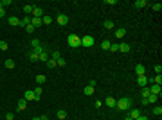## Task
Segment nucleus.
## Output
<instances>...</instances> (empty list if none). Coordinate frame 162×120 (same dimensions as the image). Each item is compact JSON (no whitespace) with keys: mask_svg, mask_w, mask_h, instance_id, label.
<instances>
[{"mask_svg":"<svg viewBox=\"0 0 162 120\" xmlns=\"http://www.w3.org/2000/svg\"><path fill=\"white\" fill-rule=\"evenodd\" d=\"M115 106H117L119 109H122V111H126V109H130V106H131V99H130V97H122V99L117 100Z\"/></svg>","mask_w":162,"mask_h":120,"instance_id":"f257e3e1","label":"nucleus"},{"mask_svg":"<svg viewBox=\"0 0 162 120\" xmlns=\"http://www.w3.org/2000/svg\"><path fill=\"white\" fill-rule=\"evenodd\" d=\"M67 41H69V45H70L72 48H79L81 47V38L78 36V34H69Z\"/></svg>","mask_w":162,"mask_h":120,"instance_id":"f03ea898","label":"nucleus"},{"mask_svg":"<svg viewBox=\"0 0 162 120\" xmlns=\"http://www.w3.org/2000/svg\"><path fill=\"white\" fill-rule=\"evenodd\" d=\"M92 45H94V38H92V36L86 34V36L81 38V47H92Z\"/></svg>","mask_w":162,"mask_h":120,"instance_id":"7ed1b4c3","label":"nucleus"},{"mask_svg":"<svg viewBox=\"0 0 162 120\" xmlns=\"http://www.w3.org/2000/svg\"><path fill=\"white\" fill-rule=\"evenodd\" d=\"M150 93H153V95H157V97H160L162 95V88L159 84H153L151 88H150Z\"/></svg>","mask_w":162,"mask_h":120,"instance_id":"20e7f679","label":"nucleus"},{"mask_svg":"<svg viewBox=\"0 0 162 120\" xmlns=\"http://www.w3.org/2000/svg\"><path fill=\"white\" fill-rule=\"evenodd\" d=\"M56 20H58V25H67L69 23V16L67 14H58Z\"/></svg>","mask_w":162,"mask_h":120,"instance_id":"39448f33","label":"nucleus"},{"mask_svg":"<svg viewBox=\"0 0 162 120\" xmlns=\"http://www.w3.org/2000/svg\"><path fill=\"white\" fill-rule=\"evenodd\" d=\"M137 84H139L141 88H144V86L148 84V77H146V75H139V77H137Z\"/></svg>","mask_w":162,"mask_h":120,"instance_id":"423d86ee","label":"nucleus"},{"mask_svg":"<svg viewBox=\"0 0 162 120\" xmlns=\"http://www.w3.org/2000/svg\"><path fill=\"white\" fill-rule=\"evenodd\" d=\"M135 74L137 75H146V66L144 65H137L135 66Z\"/></svg>","mask_w":162,"mask_h":120,"instance_id":"0eeeda50","label":"nucleus"},{"mask_svg":"<svg viewBox=\"0 0 162 120\" xmlns=\"http://www.w3.org/2000/svg\"><path fill=\"white\" fill-rule=\"evenodd\" d=\"M157 100H159V97L153 95V93H150V95L146 97V102H148V104H157Z\"/></svg>","mask_w":162,"mask_h":120,"instance_id":"6e6552de","label":"nucleus"},{"mask_svg":"<svg viewBox=\"0 0 162 120\" xmlns=\"http://www.w3.org/2000/svg\"><path fill=\"white\" fill-rule=\"evenodd\" d=\"M16 108H18V111H24V109L27 108V100H25V99H20L18 104H16Z\"/></svg>","mask_w":162,"mask_h":120,"instance_id":"1a4fd4ad","label":"nucleus"},{"mask_svg":"<svg viewBox=\"0 0 162 120\" xmlns=\"http://www.w3.org/2000/svg\"><path fill=\"white\" fill-rule=\"evenodd\" d=\"M139 115H142V113H141V109H137V108H133V109H130V115H128V117H130V118H137V117H139Z\"/></svg>","mask_w":162,"mask_h":120,"instance_id":"9d476101","label":"nucleus"},{"mask_svg":"<svg viewBox=\"0 0 162 120\" xmlns=\"http://www.w3.org/2000/svg\"><path fill=\"white\" fill-rule=\"evenodd\" d=\"M31 20H33V16H25V18H22V20H20V27H27V25L31 23Z\"/></svg>","mask_w":162,"mask_h":120,"instance_id":"9b49d317","label":"nucleus"},{"mask_svg":"<svg viewBox=\"0 0 162 120\" xmlns=\"http://www.w3.org/2000/svg\"><path fill=\"white\" fill-rule=\"evenodd\" d=\"M41 14H43L41 7H34L33 9V18H41Z\"/></svg>","mask_w":162,"mask_h":120,"instance_id":"f8f14e48","label":"nucleus"},{"mask_svg":"<svg viewBox=\"0 0 162 120\" xmlns=\"http://www.w3.org/2000/svg\"><path fill=\"white\" fill-rule=\"evenodd\" d=\"M133 5H135V7H139V9H142V7H146V5H148V2H146V0H135V2H133Z\"/></svg>","mask_w":162,"mask_h":120,"instance_id":"ddd939ff","label":"nucleus"},{"mask_svg":"<svg viewBox=\"0 0 162 120\" xmlns=\"http://www.w3.org/2000/svg\"><path fill=\"white\" fill-rule=\"evenodd\" d=\"M9 25H13V27H16V25H20V20L16 18V16H9Z\"/></svg>","mask_w":162,"mask_h":120,"instance_id":"4468645a","label":"nucleus"},{"mask_svg":"<svg viewBox=\"0 0 162 120\" xmlns=\"http://www.w3.org/2000/svg\"><path fill=\"white\" fill-rule=\"evenodd\" d=\"M24 99H25V100H36V97H34V91H31V90H29V91H25Z\"/></svg>","mask_w":162,"mask_h":120,"instance_id":"2eb2a0df","label":"nucleus"},{"mask_svg":"<svg viewBox=\"0 0 162 120\" xmlns=\"http://www.w3.org/2000/svg\"><path fill=\"white\" fill-rule=\"evenodd\" d=\"M124 36H126V29L119 27V29L115 31V38H124Z\"/></svg>","mask_w":162,"mask_h":120,"instance_id":"dca6fc26","label":"nucleus"},{"mask_svg":"<svg viewBox=\"0 0 162 120\" xmlns=\"http://www.w3.org/2000/svg\"><path fill=\"white\" fill-rule=\"evenodd\" d=\"M94 93H95L94 86H85V95H86V97H90V95H94Z\"/></svg>","mask_w":162,"mask_h":120,"instance_id":"f3484780","label":"nucleus"},{"mask_svg":"<svg viewBox=\"0 0 162 120\" xmlns=\"http://www.w3.org/2000/svg\"><path fill=\"white\" fill-rule=\"evenodd\" d=\"M38 61H41V63H47V61H49V54H47V52H41L40 56H38Z\"/></svg>","mask_w":162,"mask_h":120,"instance_id":"a211bd4d","label":"nucleus"},{"mask_svg":"<svg viewBox=\"0 0 162 120\" xmlns=\"http://www.w3.org/2000/svg\"><path fill=\"white\" fill-rule=\"evenodd\" d=\"M33 91H34V97H36V100H40V97H41V91H43V90H41V86H36V88H34Z\"/></svg>","mask_w":162,"mask_h":120,"instance_id":"6ab92c4d","label":"nucleus"},{"mask_svg":"<svg viewBox=\"0 0 162 120\" xmlns=\"http://www.w3.org/2000/svg\"><path fill=\"white\" fill-rule=\"evenodd\" d=\"M33 9H34V5H24V13H25L27 16L33 14Z\"/></svg>","mask_w":162,"mask_h":120,"instance_id":"aec40b11","label":"nucleus"},{"mask_svg":"<svg viewBox=\"0 0 162 120\" xmlns=\"http://www.w3.org/2000/svg\"><path fill=\"white\" fill-rule=\"evenodd\" d=\"M115 104H117V100H115L114 97H108V99H106V106H110V108H115Z\"/></svg>","mask_w":162,"mask_h":120,"instance_id":"412c9836","label":"nucleus"},{"mask_svg":"<svg viewBox=\"0 0 162 120\" xmlns=\"http://www.w3.org/2000/svg\"><path fill=\"white\" fill-rule=\"evenodd\" d=\"M119 52H130V45L128 43H121L119 45Z\"/></svg>","mask_w":162,"mask_h":120,"instance_id":"4be33fe9","label":"nucleus"},{"mask_svg":"<svg viewBox=\"0 0 162 120\" xmlns=\"http://www.w3.org/2000/svg\"><path fill=\"white\" fill-rule=\"evenodd\" d=\"M4 65H5V68H9V70H11V68H14V61H13V59H5V61H4Z\"/></svg>","mask_w":162,"mask_h":120,"instance_id":"5701e85b","label":"nucleus"},{"mask_svg":"<svg viewBox=\"0 0 162 120\" xmlns=\"http://www.w3.org/2000/svg\"><path fill=\"white\" fill-rule=\"evenodd\" d=\"M56 115H58V118H60V120H65V118H67V111H63V109L56 111Z\"/></svg>","mask_w":162,"mask_h":120,"instance_id":"b1692460","label":"nucleus"},{"mask_svg":"<svg viewBox=\"0 0 162 120\" xmlns=\"http://www.w3.org/2000/svg\"><path fill=\"white\" fill-rule=\"evenodd\" d=\"M31 23H33V25H34V29H36V27H40L43 22H41V18H33V20H31Z\"/></svg>","mask_w":162,"mask_h":120,"instance_id":"393cba45","label":"nucleus"},{"mask_svg":"<svg viewBox=\"0 0 162 120\" xmlns=\"http://www.w3.org/2000/svg\"><path fill=\"white\" fill-rule=\"evenodd\" d=\"M45 79H47V77H45V75H36V84H38V86H41V84H43V82H45Z\"/></svg>","mask_w":162,"mask_h":120,"instance_id":"a878e982","label":"nucleus"},{"mask_svg":"<svg viewBox=\"0 0 162 120\" xmlns=\"http://www.w3.org/2000/svg\"><path fill=\"white\" fill-rule=\"evenodd\" d=\"M41 22H43V23H45V25H50V23H52V18H50V16H47V14H45V16H41Z\"/></svg>","mask_w":162,"mask_h":120,"instance_id":"bb28decb","label":"nucleus"},{"mask_svg":"<svg viewBox=\"0 0 162 120\" xmlns=\"http://www.w3.org/2000/svg\"><path fill=\"white\" fill-rule=\"evenodd\" d=\"M29 59H31L33 63H34V61H38V54H36L34 50H31V52H29Z\"/></svg>","mask_w":162,"mask_h":120,"instance_id":"cd10ccee","label":"nucleus"},{"mask_svg":"<svg viewBox=\"0 0 162 120\" xmlns=\"http://www.w3.org/2000/svg\"><path fill=\"white\" fill-rule=\"evenodd\" d=\"M47 66H49V68H56V66H58L56 59H50V57H49V61H47Z\"/></svg>","mask_w":162,"mask_h":120,"instance_id":"c85d7f7f","label":"nucleus"},{"mask_svg":"<svg viewBox=\"0 0 162 120\" xmlns=\"http://www.w3.org/2000/svg\"><path fill=\"white\" fill-rule=\"evenodd\" d=\"M153 84H159V86L162 84V75H160V74H157V75L153 77Z\"/></svg>","mask_w":162,"mask_h":120,"instance_id":"c756f323","label":"nucleus"},{"mask_svg":"<svg viewBox=\"0 0 162 120\" xmlns=\"http://www.w3.org/2000/svg\"><path fill=\"white\" fill-rule=\"evenodd\" d=\"M101 48H103V50H108V48H110V41H108V40L101 41Z\"/></svg>","mask_w":162,"mask_h":120,"instance_id":"7c9ffc66","label":"nucleus"},{"mask_svg":"<svg viewBox=\"0 0 162 120\" xmlns=\"http://www.w3.org/2000/svg\"><path fill=\"white\" fill-rule=\"evenodd\" d=\"M153 115H157V117H160L162 115V108L160 106H155V108H153Z\"/></svg>","mask_w":162,"mask_h":120,"instance_id":"2f4dec72","label":"nucleus"},{"mask_svg":"<svg viewBox=\"0 0 162 120\" xmlns=\"http://www.w3.org/2000/svg\"><path fill=\"white\" fill-rule=\"evenodd\" d=\"M103 25H105V29H114V22H112V20H106Z\"/></svg>","mask_w":162,"mask_h":120,"instance_id":"473e14b6","label":"nucleus"},{"mask_svg":"<svg viewBox=\"0 0 162 120\" xmlns=\"http://www.w3.org/2000/svg\"><path fill=\"white\" fill-rule=\"evenodd\" d=\"M108 50H112V52H117L119 50V43H110V48Z\"/></svg>","mask_w":162,"mask_h":120,"instance_id":"72a5a7b5","label":"nucleus"},{"mask_svg":"<svg viewBox=\"0 0 162 120\" xmlns=\"http://www.w3.org/2000/svg\"><path fill=\"white\" fill-rule=\"evenodd\" d=\"M49 57H50V59H56V61H58V59H60L61 56H60V52H58V50H54V52H52V54H50Z\"/></svg>","mask_w":162,"mask_h":120,"instance_id":"f704fd0d","label":"nucleus"},{"mask_svg":"<svg viewBox=\"0 0 162 120\" xmlns=\"http://www.w3.org/2000/svg\"><path fill=\"white\" fill-rule=\"evenodd\" d=\"M41 43H40V40H36V38H34V40H31V47H33V48H36V47H40Z\"/></svg>","mask_w":162,"mask_h":120,"instance_id":"c9c22d12","label":"nucleus"},{"mask_svg":"<svg viewBox=\"0 0 162 120\" xmlns=\"http://www.w3.org/2000/svg\"><path fill=\"white\" fill-rule=\"evenodd\" d=\"M148 95H150V88H146V86H144V88H142V99H146Z\"/></svg>","mask_w":162,"mask_h":120,"instance_id":"e433bc0d","label":"nucleus"},{"mask_svg":"<svg viewBox=\"0 0 162 120\" xmlns=\"http://www.w3.org/2000/svg\"><path fill=\"white\" fill-rule=\"evenodd\" d=\"M56 63H58V66H65V65H67V61H65L63 57H60V59H58Z\"/></svg>","mask_w":162,"mask_h":120,"instance_id":"4c0bfd02","label":"nucleus"},{"mask_svg":"<svg viewBox=\"0 0 162 120\" xmlns=\"http://www.w3.org/2000/svg\"><path fill=\"white\" fill-rule=\"evenodd\" d=\"M0 50H7V41H0Z\"/></svg>","mask_w":162,"mask_h":120,"instance_id":"58836bf2","label":"nucleus"},{"mask_svg":"<svg viewBox=\"0 0 162 120\" xmlns=\"http://www.w3.org/2000/svg\"><path fill=\"white\" fill-rule=\"evenodd\" d=\"M151 7H153V11H160V9H162V4H159V2H157V4H153Z\"/></svg>","mask_w":162,"mask_h":120,"instance_id":"ea45409f","label":"nucleus"},{"mask_svg":"<svg viewBox=\"0 0 162 120\" xmlns=\"http://www.w3.org/2000/svg\"><path fill=\"white\" fill-rule=\"evenodd\" d=\"M25 29H27V32H29V34H31V32H34V25H33V23H29Z\"/></svg>","mask_w":162,"mask_h":120,"instance_id":"a19ab883","label":"nucleus"},{"mask_svg":"<svg viewBox=\"0 0 162 120\" xmlns=\"http://www.w3.org/2000/svg\"><path fill=\"white\" fill-rule=\"evenodd\" d=\"M153 68H155V72H157V74H160V72H162V66H160V65H155Z\"/></svg>","mask_w":162,"mask_h":120,"instance_id":"79ce46f5","label":"nucleus"},{"mask_svg":"<svg viewBox=\"0 0 162 120\" xmlns=\"http://www.w3.org/2000/svg\"><path fill=\"white\" fill-rule=\"evenodd\" d=\"M135 120H148V117H146V115H139Z\"/></svg>","mask_w":162,"mask_h":120,"instance_id":"37998d69","label":"nucleus"},{"mask_svg":"<svg viewBox=\"0 0 162 120\" xmlns=\"http://www.w3.org/2000/svg\"><path fill=\"white\" fill-rule=\"evenodd\" d=\"M5 118H7V120H13V118H14V115H13V113H7V115H5Z\"/></svg>","mask_w":162,"mask_h":120,"instance_id":"c03bdc74","label":"nucleus"},{"mask_svg":"<svg viewBox=\"0 0 162 120\" xmlns=\"http://www.w3.org/2000/svg\"><path fill=\"white\" fill-rule=\"evenodd\" d=\"M2 5H11V0H2Z\"/></svg>","mask_w":162,"mask_h":120,"instance_id":"a18cd8bd","label":"nucleus"},{"mask_svg":"<svg viewBox=\"0 0 162 120\" xmlns=\"http://www.w3.org/2000/svg\"><path fill=\"white\" fill-rule=\"evenodd\" d=\"M5 16V11H4V7H0V18H4Z\"/></svg>","mask_w":162,"mask_h":120,"instance_id":"49530a36","label":"nucleus"},{"mask_svg":"<svg viewBox=\"0 0 162 120\" xmlns=\"http://www.w3.org/2000/svg\"><path fill=\"white\" fill-rule=\"evenodd\" d=\"M40 118L41 120H49V117H40Z\"/></svg>","mask_w":162,"mask_h":120,"instance_id":"de8ad7c7","label":"nucleus"},{"mask_svg":"<svg viewBox=\"0 0 162 120\" xmlns=\"http://www.w3.org/2000/svg\"><path fill=\"white\" fill-rule=\"evenodd\" d=\"M33 120H41V118H40V117H34V118H33Z\"/></svg>","mask_w":162,"mask_h":120,"instance_id":"09e8293b","label":"nucleus"},{"mask_svg":"<svg viewBox=\"0 0 162 120\" xmlns=\"http://www.w3.org/2000/svg\"><path fill=\"white\" fill-rule=\"evenodd\" d=\"M124 120H133V118H130V117H126V118H124Z\"/></svg>","mask_w":162,"mask_h":120,"instance_id":"8fccbe9b","label":"nucleus"}]
</instances>
